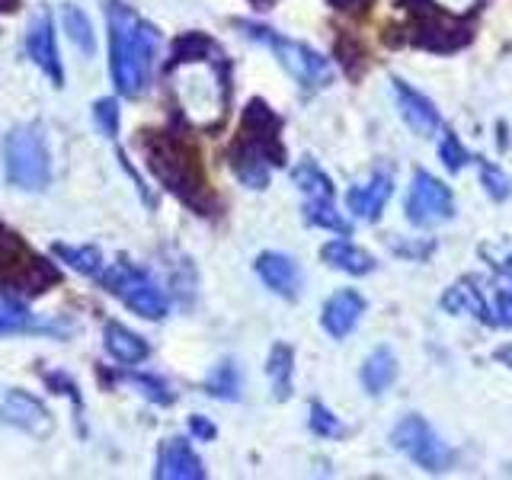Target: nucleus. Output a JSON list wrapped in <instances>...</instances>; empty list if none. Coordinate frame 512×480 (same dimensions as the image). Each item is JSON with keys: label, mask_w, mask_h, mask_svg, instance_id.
<instances>
[{"label": "nucleus", "mask_w": 512, "mask_h": 480, "mask_svg": "<svg viewBox=\"0 0 512 480\" xmlns=\"http://www.w3.org/2000/svg\"><path fill=\"white\" fill-rule=\"evenodd\" d=\"M106 20L112 39V80H116L122 96L135 100L148 87L154 52H157V29L151 23H144L122 0H109Z\"/></svg>", "instance_id": "f257e3e1"}, {"label": "nucleus", "mask_w": 512, "mask_h": 480, "mask_svg": "<svg viewBox=\"0 0 512 480\" xmlns=\"http://www.w3.org/2000/svg\"><path fill=\"white\" fill-rule=\"evenodd\" d=\"M144 160H148L151 173L164 183L176 199H183L199 215L215 212V196L205 183V173L199 164V154L192 144L176 138L170 132H144L141 138Z\"/></svg>", "instance_id": "f03ea898"}, {"label": "nucleus", "mask_w": 512, "mask_h": 480, "mask_svg": "<svg viewBox=\"0 0 512 480\" xmlns=\"http://www.w3.org/2000/svg\"><path fill=\"white\" fill-rule=\"evenodd\" d=\"M4 170L16 189L42 192L52 180V160L39 125H16L4 138Z\"/></svg>", "instance_id": "7ed1b4c3"}, {"label": "nucleus", "mask_w": 512, "mask_h": 480, "mask_svg": "<svg viewBox=\"0 0 512 480\" xmlns=\"http://www.w3.org/2000/svg\"><path fill=\"white\" fill-rule=\"evenodd\" d=\"M237 29H244V36H250L253 42L269 45L272 52H276V58H279L282 68H285L288 74H292L301 87L320 90V87H327L330 80H333L330 61H327L324 55H317L314 48H308L304 42L285 39V36H279L276 29L260 26V23H244V20H240V23H237Z\"/></svg>", "instance_id": "20e7f679"}, {"label": "nucleus", "mask_w": 512, "mask_h": 480, "mask_svg": "<svg viewBox=\"0 0 512 480\" xmlns=\"http://www.w3.org/2000/svg\"><path fill=\"white\" fill-rule=\"evenodd\" d=\"M103 285H106V292H112L125 308H132L144 320H164L170 311V301L160 292V285L144 269H135L132 263H112L103 276Z\"/></svg>", "instance_id": "39448f33"}, {"label": "nucleus", "mask_w": 512, "mask_h": 480, "mask_svg": "<svg viewBox=\"0 0 512 480\" xmlns=\"http://www.w3.org/2000/svg\"><path fill=\"white\" fill-rule=\"evenodd\" d=\"M292 180L304 192V221L314 224V228L349 234V221L340 212H336V205H333V183H330V176L320 170L314 160H301V164L292 170Z\"/></svg>", "instance_id": "423d86ee"}, {"label": "nucleus", "mask_w": 512, "mask_h": 480, "mask_svg": "<svg viewBox=\"0 0 512 480\" xmlns=\"http://www.w3.org/2000/svg\"><path fill=\"white\" fill-rule=\"evenodd\" d=\"M391 442L397 452H404L413 464H420L423 471H432L439 474L445 471L448 464H452V452H448V445L432 432V426L423 420V416H404L394 432H391Z\"/></svg>", "instance_id": "0eeeda50"}, {"label": "nucleus", "mask_w": 512, "mask_h": 480, "mask_svg": "<svg viewBox=\"0 0 512 480\" xmlns=\"http://www.w3.org/2000/svg\"><path fill=\"white\" fill-rule=\"evenodd\" d=\"M455 215V199L452 189L442 180H436L426 170L413 173V183L407 192V218L416 228H432V224H442Z\"/></svg>", "instance_id": "6e6552de"}, {"label": "nucleus", "mask_w": 512, "mask_h": 480, "mask_svg": "<svg viewBox=\"0 0 512 480\" xmlns=\"http://www.w3.org/2000/svg\"><path fill=\"white\" fill-rule=\"evenodd\" d=\"M0 420L29 432V436L45 439L52 432V413L45 410V404L39 397H32L20 388H7L0 394Z\"/></svg>", "instance_id": "1a4fd4ad"}, {"label": "nucleus", "mask_w": 512, "mask_h": 480, "mask_svg": "<svg viewBox=\"0 0 512 480\" xmlns=\"http://www.w3.org/2000/svg\"><path fill=\"white\" fill-rule=\"evenodd\" d=\"M26 52L32 58V64L52 80L55 87L64 84V71H61V58H58V48H55V26H52V16L48 13H36L32 23L26 29Z\"/></svg>", "instance_id": "9d476101"}, {"label": "nucleus", "mask_w": 512, "mask_h": 480, "mask_svg": "<svg viewBox=\"0 0 512 480\" xmlns=\"http://www.w3.org/2000/svg\"><path fill=\"white\" fill-rule=\"evenodd\" d=\"M276 164H282V160L269 148H263V144H256V141H250L244 135L237 138L234 151H231V167H234L240 183H247L250 189H266L269 170Z\"/></svg>", "instance_id": "9b49d317"}, {"label": "nucleus", "mask_w": 512, "mask_h": 480, "mask_svg": "<svg viewBox=\"0 0 512 480\" xmlns=\"http://www.w3.org/2000/svg\"><path fill=\"white\" fill-rule=\"evenodd\" d=\"M391 87H394V100L400 106V116H404V122L413 128V132L423 135V138H429L432 132H436L439 109L432 106V100H426L420 90H413L407 80H400V77H391Z\"/></svg>", "instance_id": "f8f14e48"}, {"label": "nucleus", "mask_w": 512, "mask_h": 480, "mask_svg": "<svg viewBox=\"0 0 512 480\" xmlns=\"http://www.w3.org/2000/svg\"><path fill=\"white\" fill-rule=\"evenodd\" d=\"M413 42L420 48H429V52H458L471 42V26H461L445 20L439 13H426L420 20V29H416Z\"/></svg>", "instance_id": "ddd939ff"}, {"label": "nucleus", "mask_w": 512, "mask_h": 480, "mask_svg": "<svg viewBox=\"0 0 512 480\" xmlns=\"http://www.w3.org/2000/svg\"><path fill=\"white\" fill-rule=\"evenodd\" d=\"M391 192H394V180H391V173H372V180L368 183H359V186H349L346 192V205H349V212L362 218V221H378L381 212H384V205H388L391 199Z\"/></svg>", "instance_id": "4468645a"}, {"label": "nucleus", "mask_w": 512, "mask_h": 480, "mask_svg": "<svg viewBox=\"0 0 512 480\" xmlns=\"http://www.w3.org/2000/svg\"><path fill=\"white\" fill-rule=\"evenodd\" d=\"M365 314V301L359 292H336L327 304L324 311H320V324L324 330L333 336V340H346V336L359 327V320Z\"/></svg>", "instance_id": "2eb2a0df"}, {"label": "nucleus", "mask_w": 512, "mask_h": 480, "mask_svg": "<svg viewBox=\"0 0 512 480\" xmlns=\"http://www.w3.org/2000/svg\"><path fill=\"white\" fill-rule=\"evenodd\" d=\"M256 276L266 282V288H272V292L288 301H295L301 292V269L292 256H285V253H260Z\"/></svg>", "instance_id": "dca6fc26"}, {"label": "nucleus", "mask_w": 512, "mask_h": 480, "mask_svg": "<svg viewBox=\"0 0 512 480\" xmlns=\"http://www.w3.org/2000/svg\"><path fill=\"white\" fill-rule=\"evenodd\" d=\"M157 477L164 480H202L205 468L199 455L192 452L186 439H167L160 445V455H157Z\"/></svg>", "instance_id": "f3484780"}, {"label": "nucleus", "mask_w": 512, "mask_h": 480, "mask_svg": "<svg viewBox=\"0 0 512 480\" xmlns=\"http://www.w3.org/2000/svg\"><path fill=\"white\" fill-rule=\"evenodd\" d=\"M103 343H106L109 356L122 365H138V362L148 359V352H151V346L144 343V336L116 324V320H109V324L103 327Z\"/></svg>", "instance_id": "a211bd4d"}, {"label": "nucleus", "mask_w": 512, "mask_h": 480, "mask_svg": "<svg viewBox=\"0 0 512 480\" xmlns=\"http://www.w3.org/2000/svg\"><path fill=\"white\" fill-rule=\"evenodd\" d=\"M320 256H324L327 266L349 272V276H368V272L375 269L372 253H365L362 247L349 244V240H330V244H324V250H320Z\"/></svg>", "instance_id": "6ab92c4d"}, {"label": "nucleus", "mask_w": 512, "mask_h": 480, "mask_svg": "<svg viewBox=\"0 0 512 480\" xmlns=\"http://www.w3.org/2000/svg\"><path fill=\"white\" fill-rule=\"evenodd\" d=\"M397 378V359L388 346H378L362 365V384L368 394H384Z\"/></svg>", "instance_id": "aec40b11"}, {"label": "nucleus", "mask_w": 512, "mask_h": 480, "mask_svg": "<svg viewBox=\"0 0 512 480\" xmlns=\"http://www.w3.org/2000/svg\"><path fill=\"white\" fill-rule=\"evenodd\" d=\"M218 55V45L202 36V32H186V36H180L173 42L170 48V61H167V71L180 68V64H196V61H205Z\"/></svg>", "instance_id": "412c9836"}, {"label": "nucleus", "mask_w": 512, "mask_h": 480, "mask_svg": "<svg viewBox=\"0 0 512 480\" xmlns=\"http://www.w3.org/2000/svg\"><path fill=\"white\" fill-rule=\"evenodd\" d=\"M292 362H295L292 346H285V343H276V346H272L266 372H269L272 391H276L279 400H285L288 394H292V368H295Z\"/></svg>", "instance_id": "4be33fe9"}, {"label": "nucleus", "mask_w": 512, "mask_h": 480, "mask_svg": "<svg viewBox=\"0 0 512 480\" xmlns=\"http://www.w3.org/2000/svg\"><path fill=\"white\" fill-rule=\"evenodd\" d=\"M61 23H64V32H68V39L84 52L87 58H93L96 52V36H93V26L87 20L84 10H77L74 4H64L61 7Z\"/></svg>", "instance_id": "5701e85b"}, {"label": "nucleus", "mask_w": 512, "mask_h": 480, "mask_svg": "<svg viewBox=\"0 0 512 480\" xmlns=\"http://www.w3.org/2000/svg\"><path fill=\"white\" fill-rule=\"evenodd\" d=\"M55 256L64 263V266H71L74 272H80V276H100L103 272V253L96 250V247H71V244H55L52 247Z\"/></svg>", "instance_id": "b1692460"}, {"label": "nucleus", "mask_w": 512, "mask_h": 480, "mask_svg": "<svg viewBox=\"0 0 512 480\" xmlns=\"http://www.w3.org/2000/svg\"><path fill=\"white\" fill-rule=\"evenodd\" d=\"M205 391L218 400H237L240 397V372L234 362H221L212 375L205 378Z\"/></svg>", "instance_id": "393cba45"}, {"label": "nucleus", "mask_w": 512, "mask_h": 480, "mask_svg": "<svg viewBox=\"0 0 512 480\" xmlns=\"http://www.w3.org/2000/svg\"><path fill=\"white\" fill-rule=\"evenodd\" d=\"M36 317H32L20 301L10 295H0V333H23L36 330Z\"/></svg>", "instance_id": "a878e982"}, {"label": "nucleus", "mask_w": 512, "mask_h": 480, "mask_svg": "<svg viewBox=\"0 0 512 480\" xmlns=\"http://www.w3.org/2000/svg\"><path fill=\"white\" fill-rule=\"evenodd\" d=\"M477 167H480V183H484V189L490 192V199L503 202L512 196V180L500 167L490 164V160H477Z\"/></svg>", "instance_id": "bb28decb"}, {"label": "nucleus", "mask_w": 512, "mask_h": 480, "mask_svg": "<svg viewBox=\"0 0 512 480\" xmlns=\"http://www.w3.org/2000/svg\"><path fill=\"white\" fill-rule=\"evenodd\" d=\"M336 55H340V61H343V68L349 71V77H359L365 71V64H368L362 45L356 39H349V36H343L340 42H336Z\"/></svg>", "instance_id": "cd10ccee"}, {"label": "nucleus", "mask_w": 512, "mask_h": 480, "mask_svg": "<svg viewBox=\"0 0 512 480\" xmlns=\"http://www.w3.org/2000/svg\"><path fill=\"white\" fill-rule=\"evenodd\" d=\"M311 429L317 432V436H324V439H340L343 436V423L336 420V416L324 407V404H311Z\"/></svg>", "instance_id": "c85d7f7f"}, {"label": "nucleus", "mask_w": 512, "mask_h": 480, "mask_svg": "<svg viewBox=\"0 0 512 480\" xmlns=\"http://www.w3.org/2000/svg\"><path fill=\"white\" fill-rule=\"evenodd\" d=\"M439 157H442V164L452 170V173H458V170H464V164H468V151L461 148V141H458V135L455 132H445V138L439 141Z\"/></svg>", "instance_id": "c756f323"}, {"label": "nucleus", "mask_w": 512, "mask_h": 480, "mask_svg": "<svg viewBox=\"0 0 512 480\" xmlns=\"http://www.w3.org/2000/svg\"><path fill=\"white\" fill-rule=\"evenodd\" d=\"M93 119H96V125H100V132L106 135V138H116L119 135V103L116 100H96V106H93Z\"/></svg>", "instance_id": "7c9ffc66"}, {"label": "nucleus", "mask_w": 512, "mask_h": 480, "mask_svg": "<svg viewBox=\"0 0 512 480\" xmlns=\"http://www.w3.org/2000/svg\"><path fill=\"white\" fill-rule=\"evenodd\" d=\"M132 384L141 388V394L148 400H154V404H164V407L173 404V391L167 388V381H160L154 375H132Z\"/></svg>", "instance_id": "2f4dec72"}, {"label": "nucleus", "mask_w": 512, "mask_h": 480, "mask_svg": "<svg viewBox=\"0 0 512 480\" xmlns=\"http://www.w3.org/2000/svg\"><path fill=\"white\" fill-rule=\"evenodd\" d=\"M493 324H503V327H512V292H500L496 298V308H493Z\"/></svg>", "instance_id": "473e14b6"}, {"label": "nucleus", "mask_w": 512, "mask_h": 480, "mask_svg": "<svg viewBox=\"0 0 512 480\" xmlns=\"http://www.w3.org/2000/svg\"><path fill=\"white\" fill-rule=\"evenodd\" d=\"M189 432L196 439H202V442H212L215 439V426L208 423L205 416H192V420H189Z\"/></svg>", "instance_id": "72a5a7b5"}, {"label": "nucleus", "mask_w": 512, "mask_h": 480, "mask_svg": "<svg viewBox=\"0 0 512 480\" xmlns=\"http://www.w3.org/2000/svg\"><path fill=\"white\" fill-rule=\"evenodd\" d=\"M330 7H336V10H343V13H365L368 7L375 4V0H327Z\"/></svg>", "instance_id": "f704fd0d"}, {"label": "nucleus", "mask_w": 512, "mask_h": 480, "mask_svg": "<svg viewBox=\"0 0 512 480\" xmlns=\"http://www.w3.org/2000/svg\"><path fill=\"white\" fill-rule=\"evenodd\" d=\"M16 4H20V0H0V13H7V10H13Z\"/></svg>", "instance_id": "c9c22d12"}]
</instances>
